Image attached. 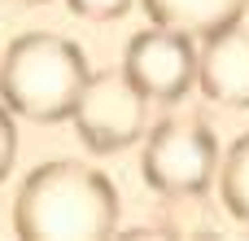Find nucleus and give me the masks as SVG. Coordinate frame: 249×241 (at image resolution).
I'll return each instance as SVG.
<instances>
[{
  "instance_id": "7",
  "label": "nucleus",
  "mask_w": 249,
  "mask_h": 241,
  "mask_svg": "<svg viewBox=\"0 0 249 241\" xmlns=\"http://www.w3.org/2000/svg\"><path fill=\"white\" fill-rule=\"evenodd\" d=\"M149 22L158 26H175L193 40H206L210 31L228 26V22H241L249 9V0H140Z\"/></svg>"
},
{
  "instance_id": "6",
  "label": "nucleus",
  "mask_w": 249,
  "mask_h": 241,
  "mask_svg": "<svg viewBox=\"0 0 249 241\" xmlns=\"http://www.w3.org/2000/svg\"><path fill=\"white\" fill-rule=\"evenodd\" d=\"M197 88L228 110H249V26L228 22L197 48Z\"/></svg>"
},
{
  "instance_id": "5",
  "label": "nucleus",
  "mask_w": 249,
  "mask_h": 241,
  "mask_svg": "<svg viewBox=\"0 0 249 241\" xmlns=\"http://www.w3.org/2000/svg\"><path fill=\"white\" fill-rule=\"evenodd\" d=\"M123 70L149 101H179L197 83V40L153 22L127 40Z\"/></svg>"
},
{
  "instance_id": "11",
  "label": "nucleus",
  "mask_w": 249,
  "mask_h": 241,
  "mask_svg": "<svg viewBox=\"0 0 249 241\" xmlns=\"http://www.w3.org/2000/svg\"><path fill=\"white\" fill-rule=\"evenodd\" d=\"M9 4H44V0H9Z\"/></svg>"
},
{
  "instance_id": "9",
  "label": "nucleus",
  "mask_w": 249,
  "mask_h": 241,
  "mask_svg": "<svg viewBox=\"0 0 249 241\" xmlns=\"http://www.w3.org/2000/svg\"><path fill=\"white\" fill-rule=\"evenodd\" d=\"M66 4H70V13H79L88 22H114L131 9V0H66Z\"/></svg>"
},
{
  "instance_id": "10",
  "label": "nucleus",
  "mask_w": 249,
  "mask_h": 241,
  "mask_svg": "<svg viewBox=\"0 0 249 241\" xmlns=\"http://www.w3.org/2000/svg\"><path fill=\"white\" fill-rule=\"evenodd\" d=\"M18 114L0 101V180L13 171V158H18V123H13Z\"/></svg>"
},
{
  "instance_id": "1",
  "label": "nucleus",
  "mask_w": 249,
  "mask_h": 241,
  "mask_svg": "<svg viewBox=\"0 0 249 241\" xmlns=\"http://www.w3.org/2000/svg\"><path fill=\"white\" fill-rule=\"evenodd\" d=\"M118 228V193L105 171L74 162V158H48L39 162L18 198H13V233L35 241H83L109 237Z\"/></svg>"
},
{
  "instance_id": "3",
  "label": "nucleus",
  "mask_w": 249,
  "mask_h": 241,
  "mask_svg": "<svg viewBox=\"0 0 249 241\" xmlns=\"http://www.w3.org/2000/svg\"><path fill=\"white\" fill-rule=\"evenodd\" d=\"M219 167H223L219 141L206 123L171 119L144 136L140 171H144V184L162 198H201L219 176Z\"/></svg>"
},
{
  "instance_id": "2",
  "label": "nucleus",
  "mask_w": 249,
  "mask_h": 241,
  "mask_svg": "<svg viewBox=\"0 0 249 241\" xmlns=\"http://www.w3.org/2000/svg\"><path fill=\"white\" fill-rule=\"evenodd\" d=\"M88 79L83 48L53 31H26L0 53V101L26 123L70 119Z\"/></svg>"
},
{
  "instance_id": "8",
  "label": "nucleus",
  "mask_w": 249,
  "mask_h": 241,
  "mask_svg": "<svg viewBox=\"0 0 249 241\" xmlns=\"http://www.w3.org/2000/svg\"><path fill=\"white\" fill-rule=\"evenodd\" d=\"M219 198H223V211L249 228V132L241 141H232V149L223 154V167H219Z\"/></svg>"
},
{
  "instance_id": "4",
  "label": "nucleus",
  "mask_w": 249,
  "mask_h": 241,
  "mask_svg": "<svg viewBox=\"0 0 249 241\" xmlns=\"http://www.w3.org/2000/svg\"><path fill=\"white\" fill-rule=\"evenodd\" d=\"M70 123L92 154H118V149H131L140 136H149V97L127 79L123 66L96 70L79 92Z\"/></svg>"
}]
</instances>
